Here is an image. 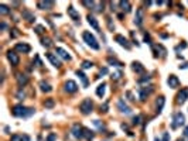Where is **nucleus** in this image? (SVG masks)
Here are the masks:
<instances>
[{
	"instance_id": "nucleus-1",
	"label": "nucleus",
	"mask_w": 188,
	"mask_h": 141,
	"mask_svg": "<svg viewBox=\"0 0 188 141\" xmlns=\"http://www.w3.org/2000/svg\"><path fill=\"white\" fill-rule=\"evenodd\" d=\"M13 114L16 117H30L34 114V109L33 107H26L23 104H17L13 107Z\"/></svg>"
},
{
	"instance_id": "nucleus-2",
	"label": "nucleus",
	"mask_w": 188,
	"mask_h": 141,
	"mask_svg": "<svg viewBox=\"0 0 188 141\" xmlns=\"http://www.w3.org/2000/svg\"><path fill=\"white\" fill-rule=\"evenodd\" d=\"M82 38H84V41L86 43L88 47H91L92 49H99V43H98V40L95 38L93 34H91L89 31H84Z\"/></svg>"
},
{
	"instance_id": "nucleus-3",
	"label": "nucleus",
	"mask_w": 188,
	"mask_h": 141,
	"mask_svg": "<svg viewBox=\"0 0 188 141\" xmlns=\"http://www.w3.org/2000/svg\"><path fill=\"white\" fill-rule=\"evenodd\" d=\"M81 109V113L82 114H91L92 113V109H93V103H92L91 99H85V100H82V103L79 106Z\"/></svg>"
},
{
	"instance_id": "nucleus-4",
	"label": "nucleus",
	"mask_w": 188,
	"mask_h": 141,
	"mask_svg": "<svg viewBox=\"0 0 188 141\" xmlns=\"http://www.w3.org/2000/svg\"><path fill=\"white\" fill-rule=\"evenodd\" d=\"M184 123H185V116H184L181 112H178V113H175V114H174V117H172L171 127H172V129H177V127L184 126Z\"/></svg>"
},
{
	"instance_id": "nucleus-5",
	"label": "nucleus",
	"mask_w": 188,
	"mask_h": 141,
	"mask_svg": "<svg viewBox=\"0 0 188 141\" xmlns=\"http://www.w3.org/2000/svg\"><path fill=\"white\" fill-rule=\"evenodd\" d=\"M153 89H154V87L151 86V85H150V86L140 87V89H139V100H140V102H144L146 99L149 98V95L153 92Z\"/></svg>"
},
{
	"instance_id": "nucleus-6",
	"label": "nucleus",
	"mask_w": 188,
	"mask_h": 141,
	"mask_svg": "<svg viewBox=\"0 0 188 141\" xmlns=\"http://www.w3.org/2000/svg\"><path fill=\"white\" fill-rule=\"evenodd\" d=\"M71 133H72V136L75 137L76 140L84 138V127H82V126H79V124H74V126H72Z\"/></svg>"
},
{
	"instance_id": "nucleus-7",
	"label": "nucleus",
	"mask_w": 188,
	"mask_h": 141,
	"mask_svg": "<svg viewBox=\"0 0 188 141\" xmlns=\"http://www.w3.org/2000/svg\"><path fill=\"white\" fill-rule=\"evenodd\" d=\"M143 20H144V10H143L141 7H139V9L136 10V16H134V24H136L137 27H140V26L143 24Z\"/></svg>"
},
{
	"instance_id": "nucleus-8",
	"label": "nucleus",
	"mask_w": 188,
	"mask_h": 141,
	"mask_svg": "<svg viewBox=\"0 0 188 141\" xmlns=\"http://www.w3.org/2000/svg\"><path fill=\"white\" fill-rule=\"evenodd\" d=\"M14 49H16L17 52H21V54H28V52L31 51V47L26 43H17Z\"/></svg>"
},
{
	"instance_id": "nucleus-9",
	"label": "nucleus",
	"mask_w": 188,
	"mask_h": 141,
	"mask_svg": "<svg viewBox=\"0 0 188 141\" xmlns=\"http://www.w3.org/2000/svg\"><path fill=\"white\" fill-rule=\"evenodd\" d=\"M115 41H116V43H119L122 47H124L126 49L132 48V44L129 43V40H127V38H124L123 35H120V34H118V35L115 37Z\"/></svg>"
},
{
	"instance_id": "nucleus-10",
	"label": "nucleus",
	"mask_w": 188,
	"mask_h": 141,
	"mask_svg": "<svg viewBox=\"0 0 188 141\" xmlns=\"http://www.w3.org/2000/svg\"><path fill=\"white\" fill-rule=\"evenodd\" d=\"M7 59L10 61V64L13 66H17L19 62H20V58H19V55H17L16 51H9V52H7Z\"/></svg>"
},
{
	"instance_id": "nucleus-11",
	"label": "nucleus",
	"mask_w": 188,
	"mask_h": 141,
	"mask_svg": "<svg viewBox=\"0 0 188 141\" xmlns=\"http://www.w3.org/2000/svg\"><path fill=\"white\" fill-rule=\"evenodd\" d=\"M187 99H188V87H184V89H181V92L177 95V103L184 104L187 102Z\"/></svg>"
},
{
	"instance_id": "nucleus-12",
	"label": "nucleus",
	"mask_w": 188,
	"mask_h": 141,
	"mask_svg": "<svg viewBox=\"0 0 188 141\" xmlns=\"http://www.w3.org/2000/svg\"><path fill=\"white\" fill-rule=\"evenodd\" d=\"M64 89H65V92H68V93H75L78 90V85L74 81H67L64 83Z\"/></svg>"
},
{
	"instance_id": "nucleus-13",
	"label": "nucleus",
	"mask_w": 188,
	"mask_h": 141,
	"mask_svg": "<svg viewBox=\"0 0 188 141\" xmlns=\"http://www.w3.org/2000/svg\"><path fill=\"white\" fill-rule=\"evenodd\" d=\"M118 109L122 112V113H124V114H130V113H132V109L126 104V102H124L123 99H119V100H118Z\"/></svg>"
},
{
	"instance_id": "nucleus-14",
	"label": "nucleus",
	"mask_w": 188,
	"mask_h": 141,
	"mask_svg": "<svg viewBox=\"0 0 188 141\" xmlns=\"http://www.w3.org/2000/svg\"><path fill=\"white\" fill-rule=\"evenodd\" d=\"M167 83H168V86L171 87V89H177V87L180 86V81H178V78L175 75H170V76H168Z\"/></svg>"
},
{
	"instance_id": "nucleus-15",
	"label": "nucleus",
	"mask_w": 188,
	"mask_h": 141,
	"mask_svg": "<svg viewBox=\"0 0 188 141\" xmlns=\"http://www.w3.org/2000/svg\"><path fill=\"white\" fill-rule=\"evenodd\" d=\"M28 83V76L26 73H19L17 75V85L20 87H24Z\"/></svg>"
},
{
	"instance_id": "nucleus-16",
	"label": "nucleus",
	"mask_w": 188,
	"mask_h": 141,
	"mask_svg": "<svg viewBox=\"0 0 188 141\" xmlns=\"http://www.w3.org/2000/svg\"><path fill=\"white\" fill-rule=\"evenodd\" d=\"M68 16L71 17V18H72V20H74V21H79L81 20V16H79V13H78V11L75 10V9H74V7H72V6H70V7H68Z\"/></svg>"
},
{
	"instance_id": "nucleus-17",
	"label": "nucleus",
	"mask_w": 188,
	"mask_h": 141,
	"mask_svg": "<svg viewBox=\"0 0 188 141\" xmlns=\"http://www.w3.org/2000/svg\"><path fill=\"white\" fill-rule=\"evenodd\" d=\"M54 1H38L37 3V7L38 9H41V10H51L54 7Z\"/></svg>"
},
{
	"instance_id": "nucleus-18",
	"label": "nucleus",
	"mask_w": 188,
	"mask_h": 141,
	"mask_svg": "<svg viewBox=\"0 0 188 141\" xmlns=\"http://www.w3.org/2000/svg\"><path fill=\"white\" fill-rule=\"evenodd\" d=\"M57 55L61 57V58L65 61H71V55L68 54V51H65V49L61 48V47H57Z\"/></svg>"
},
{
	"instance_id": "nucleus-19",
	"label": "nucleus",
	"mask_w": 188,
	"mask_h": 141,
	"mask_svg": "<svg viewBox=\"0 0 188 141\" xmlns=\"http://www.w3.org/2000/svg\"><path fill=\"white\" fill-rule=\"evenodd\" d=\"M47 58L50 59V62L53 64V66H55V68H61V62H59V59L55 57L54 54H51V52H48L47 54Z\"/></svg>"
},
{
	"instance_id": "nucleus-20",
	"label": "nucleus",
	"mask_w": 188,
	"mask_h": 141,
	"mask_svg": "<svg viewBox=\"0 0 188 141\" xmlns=\"http://www.w3.org/2000/svg\"><path fill=\"white\" fill-rule=\"evenodd\" d=\"M164 103H166V99H164V96H160V98L157 99V102H156V110H157V113H158V114L163 112Z\"/></svg>"
},
{
	"instance_id": "nucleus-21",
	"label": "nucleus",
	"mask_w": 188,
	"mask_h": 141,
	"mask_svg": "<svg viewBox=\"0 0 188 141\" xmlns=\"http://www.w3.org/2000/svg\"><path fill=\"white\" fill-rule=\"evenodd\" d=\"M86 18H88V23H89V26H91V27H93L95 30H96V31H99V23H98L96 18H95L93 16H91V14H88V17H86Z\"/></svg>"
},
{
	"instance_id": "nucleus-22",
	"label": "nucleus",
	"mask_w": 188,
	"mask_h": 141,
	"mask_svg": "<svg viewBox=\"0 0 188 141\" xmlns=\"http://www.w3.org/2000/svg\"><path fill=\"white\" fill-rule=\"evenodd\" d=\"M76 76L81 79V82H82V86L88 87V83H89V81H88V78H86L85 73H84L82 70H76Z\"/></svg>"
},
{
	"instance_id": "nucleus-23",
	"label": "nucleus",
	"mask_w": 188,
	"mask_h": 141,
	"mask_svg": "<svg viewBox=\"0 0 188 141\" xmlns=\"http://www.w3.org/2000/svg\"><path fill=\"white\" fill-rule=\"evenodd\" d=\"M40 89H41V92H44V93H50L51 90H53L51 85H50L48 82H45V81L40 82Z\"/></svg>"
},
{
	"instance_id": "nucleus-24",
	"label": "nucleus",
	"mask_w": 188,
	"mask_h": 141,
	"mask_svg": "<svg viewBox=\"0 0 188 141\" xmlns=\"http://www.w3.org/2000/svg\"><path fill=\"white\" fill-rule=\"evenodd\" d=\"M119 6H120V9H122L124 13H130V10H132V6H130L129 1L122 0V1H119Z\"/></svg>"
},
{
	"instance_id": "nucleus-25",
	"label": "nucleus",
	"mask_w": 188,
	"mask_h": 141,
	"mask_svg": "<svg viewBox=\"0 0 188 141\" xmlns=\"http://www.w3.org/2000/svg\"><path fill=\"white\" fill-rule=\"evenodd\" d=\"M132 69H133L134 72H137V73H143V72H144V66L141 65L140 62H133V64H132Z\"/></svg>"
},
{
	"instance_id": "nucleus-26",
	"label": "nucleus",
	"mask_w": 188,
	"mask_h": 141,
	"mask_svg": "<svg viewBox=\"0 0 188 141\" xmlns=\"http://www.w3.org/2000/svg\"><path fill=\"white\" fill-rule=\"evenodd\" d=\"M93 137H95L93 131H91L89 129H85V127H84V138H85L86 141H92Z\"/></svg>"
},
{
	"instance_id": "nucleus-27",
	"label": "nucleus",
	"mask_w": 188,
	"mask_h": 141,
	"mask_svg": "<svg viewBox=\"0 0 188 141\" xmlns=\"http://www.w3.org/2000/svg\"><path fill=\"white\" fill-rule=\"evenodd\" d=\"M105 89H106V83H105V82H102V83L96 87V95L99 98H103V96H105Z\"/></svg>"
},
{
	"instance_id": "nucleus-28",
	"label": "nucleus",
	"mask_w": 188,
	"mask_h": 141,
	"mask_svg": "<svg viewBox=\"0 0 188 141\" xmlns=\"http://www.w3.org/2000/svg\"><path fill=\"white\" fill-rule=\"evenodd\" d=\"M23 17L26 18L27 21H30V23H33L34 20H36V16H34L30 10H24V11H23Z\"/></svg>"
},
{
	"instance_id": "nucleus-29",
	"label": "nucleus",
	"mask_w": 188,
	"mask_h": 141,
	"mask_svg": "<svg viewBox=\"0 0 188 141\" xmlns=\"http://www.w3.org/2000/svg\"><path fill=\"white\" fill-rule=\"evenodd\" d=\"M154 48L157 49V52L160 51V57H161V58H166V55H167V49L164 48V47H163L161 44H157V45L154 47Z\"/></svg>"
},
{
	"instance_id": "nucleus-30",
	"label": "nucleus",
	"mask_w": 188,
	"mask_h": 141,
	"mask_svg": "<svg viewBox=\"0 0 188 141\" xmlns=\"http://www.w3.org/2000/svg\"><path fill=\"white\" fill-rule=\"evenodd\" d=\"M103 7H105V4H103L102 1H95V7H93V10L98 11V13H102Z\"/></svg>"
},
{
	"instance_id": "nucleus-31",
	"label": "nucleus",
	"mask_w": 188,
	"mask_h": 141,
	"mask_svg": "<svg viewBox=\"0 0 188 141\" xmlns=\"http://www.w3.org/2000/svg\"><path fill=\"white\" fill-rule=\"evenodd\" d=\"M151 79V76L150 75H144L143 78H139L137 79V83H140V85H143V83H147V82Z\"/></svg>"
},
{
	"instance_id": "nucleus-32",
	"label": "nucleus",
	"mask_w": 188,
	"mask_h": 141,
	"mask_svg": "<svg viewBox=\"0 0 188 141\" xmlns=\"http://www.w3.org/2000/svg\"><path fill=\"white\" fill-rule=\"evenodd\" d=\"M41 44H43V45H44V47H45V48H50V47L53 45V43H51V40H50L48 37L43 38V40H41Z\"/></svg>"
},
{
	"instance_id": "nucleus-33",
	"label": "nucleus",
	"mask_w": 188,
	"mask_h": 141,
	"mask_svg": "<svg viewBox=\"0 0 188 141\" xmlns=\"http://www.w3.org/2000/svg\"><path fill=\"white\" fill-rule=\"evenodd\" d=\"M107 62H109L110 65H115V66H122V65H123L122 62H119V61L115 59V58H107Z\"/></svg>"
},
{
	"instance_id": "nucleus-34",
	"label": "nucleus",
	"mask_w": 188,
	"mask_h": 141,
	"mask_svg": "<svg viewBox=\"0 0 188 141\" xmlns=\"http://www.w3.org/2000/svg\"><path fill=\"white\" fill-rule=\"evenodd\" d=\"M10 13V9L7 7V6H4V4H0V14H9Z\"/></svg>"
},
{
	"instance_id": "nucleus-35",
	"label": "nucleus",
	"mask_w": 188,
	"mask_h": 141,
	"mask_svg": "<svg viewBox=\"0 0 188 141\" xmlns=\"http://www.w3.org/2000/svg\"><path fill=\"white\" fill-rule=\"evenodd\" d=\"M54 104H55V102H54V99H47V100L44 102V106H45V107H48V109L54 107Z\"/></svg>"
},
{
	"instance_id": "nucleus-36",
	"label": "nucleus",
	"mask_w": 188,
	"mask_h": 141,
	"mask_svg": "<svg viewBox=\"0 0 188 141\" xmlns=\"http://www.w3.org/2000/svg\"><path fill=\"white\" fill-rule=\"evenodd\" d=\"M16 98L19 99V100H23V99L26 98V93H24V90H23V87H20V90H19V92H17Z\"/></svg>"
},
{
	"instance_id": "nucleus-37",
	"label": "nucleus",
	"mask_w": 188,
	"mask_h": 141,
	"mask_svg": "<svg viewBox=\"0 0 188 141\" xmlns=\"http://www.w3.org/2000/svg\"><path fill=\"white\" fill-rule=\"evenodd\" d=\"M93 124L96 126L98 129H99V130L102 131V130H105V129H106V127H105V124H103V123H101V121H99V120H93Z\"/></svg>"
},
{
	"instance_id": "nucleus-38",
	"label": "nucleus",
	"mask_w": 188,
	"mask_h": 141,
	"mask_svg": "<svg viewBox=\"0 0 188 141\" xmlns=\"http://www.w3.org/2000/svg\"><path fill=\"white\" fill-rule=\"evenodd\" d=\"M92 66H93V64H92L91 61H84V62H82V68H84V69H89Z\"/></svg>"
},
{
	"instance_id": "nucleus-39",
	"label": "nucleus",
	"mask_w": 188,
	"mask_h": 141,
	"mask_svg": "<svg viewBox=\"0 0 188 141\" xmlns=\"http://www.w3.org/2000/svg\"><path fill=\"white\" fill-rule=\"evenodd\" d=\"M106 23H107L109 30H110V31H115V24H112V18H110V17H107L106 18Z\"/></svg>"
},
{
	"instance_id": "nucleus-40",
	"label": "nucleus",
	"mask_w": 188,
	"mask_h": 141,
	"mask_svg": "<svg viewBox=\"0 0 188 141\" xmlns=\"http://www.w3.org/2000/svg\"><path fill=\"white\" fill-rule=\"evenodd\" d=\"M112 79H115V81H118V79H120L122 78V72L120 70H118V72H115V73H112V76H110Z\"/></svg>"
},
{
	"instance_id": "nucleus-41",
	"label": "nucleus",
	"mask_w": 188,
	"mask_h": 141,
	"mask_svg": "<svg viewBox=\"0 0 188 141\" xmlns=\"http://www.w3.org/2000/svg\"><path fill=\"white\" fill-rule=\"evenodd\" d=\"M57 140V134L55 133H50L48 137H47V141H55Z\"/></svg>"
},
{
	"instance_id": "nucleus-42",
	"label": "nucleus",
	"mask_w": 188,
	"mask_h": 141,
	"mask_svg": "<svg viewBox=\"0 0 188 141\" xmlns=\"http://www.w3.org/2000/svg\"><path fill=\"white\" fill-rule=\"evenodd\" d=\"M82 4L86 6V7H91V9H93V7H95V1H82Z\"/></svg>"
},
{
	"instance_id": "nucleus-43",
	"label": "nucleus",
	"mask_w": 188,
	"mask_h": 141,
	"mask_svg": "<svg viewBox=\"0 0 188 141\" xmlns=\"http://www.w3.org/2000/svg\"><path fill=\"white\" fill-rule=\"evenodd\" d=\"M44 31H45V28H44L43 26H37V27H36V33L37 34H43Z\"/></svg>"
},
{
	"instance_id": "nucleus-44",
	"label": "nucleus",
	"mask_w": 188,
	"mask_h": 141,
	"mask_svg": "<svg viewBox=\"0 0 188 141\" xmlns=\"http://www.w3.org/2000/svg\"><path fill=\"white\" fill-rule=\"evenodd\" d=\"M11 141H21V136H19V134L11 136Z\"/></svg>"
},
{
	"instance_id": "nucleus-45",
	"label": "nucleus",
	"mask_w": 188,
	"mask_h": 141,
	"mask_svg": "<svg viewBox=\"0 0 188 141\" xmlns=\"http://www.w3.org/2000/svg\"><path fill=\"white\" fill-rule=\"evenodd\" d=\"M101 112H102V113H106V112H107V102L101 106Z\"/></svg>"
},
{
	"instance_id": "nucleus-46",
	"label": "nucleus",
	"mask_w": 188,
	"mask_h": 141,
	"mask_svg": "<svg viewBox=\"0 0 188 141\" xmlns=\"http://www.w3.org/2000/svg\"><path fill=\"white\" fill-rule=\"evenodd\" d=\"M144 41L147 44H151V40H150V35L149 34H144Z\"/></svg>"
},
{
	"instance_id": "nucleus-47",
	"label": "nucleus",
	"mask_w": 188,
	"mask_h": 141,
	"mask_svg": "<svg viewBox=\"0 0 188 141\" xmlns=\"http://www.w3.org/2000/svg\"><path fill=\"white\" fill-rule=\"evenodd\" d=\"M133 124H140V116H136L133 119Z\"/></svg>"
},
{
	"instance_id": "nucleus-48",
	"label": "nucleus",
	"mask_w": 188,
	"mask_h": 141,
	"mask_svg": "<svg viewBox=\"0 0 188 141\" xmlns=\"http://www.w3.org/2000/svg\"><path fill=\"white\" fill-rule=\"evenodd\" d=\"M163 141H170V136H168V133H164V134H163Z\"/></svg>"
},
{
	"instance_id": "nucleus-49",
	"label": "nucleus",
	"mask_w": 188,
	"mask_h": 141,
	"mask_svg": "<svg viewBox=\"0 0 188 141\" xmlns=\"http://www.w3.org/2000/svg\"><path fill=\"white\" fill-rule=\"evenodd\" d=\"M21 141H30V137L27 136V134H23V136H21Z\"/></svg>"
},
{
	"instance_id": "nucleus-50",
	"label": "nucleus",
	"mask_w": 188,
	"mask_h": 141,
	"mask_svg": "<svg viewBox=\"0 0 188 141\" xmlns=\"http://www.w3.org/2000/svg\"><path fill=\"white\" fill-rule=\"evenodd\" d=\"M126 96H127V98H129V100H132V102L134 100V99H133V95H132V92H127V93H126Z\"/></svg>"
},
{
	"instance_id": "nucleus-51",
	"label": "nucleus",
	"mask_w": 188,
	"mask_h": 141,
	"mask_svg": "<svg viewBox=\"0 0 188 141\" xmlns=\"http://www.w3.org/2000/svg\"><path fill=\"white\" fill-rule=\"evenodd\" d=\"M184 48H187V44H185V43H183L181 45H178V47H177V49H184Z\"/></svg>"
},
{
	"instance_id": "nucleus-52",
	"label": "nucleus",
	"mask_w": 188,
	"mask_h": 141,
	"mask_svg": "<svg viewBox=\"0 0 188 141\" xmlns=\"http://www.w3.org/2000/svg\"><path fill=\"white\" fill-rule=\"evenodd\" d=\"M185 68H188V62H185L184 65H180V69H185Z\"/></svg>"
},
{
	"instance_id": "nucleus-53",
	"label": "nucleus",
	"mask_w": 188,
	"mask_h": 141,
	"mask_svg": "<svg viewBox=\"0 0 188 141\" xmlns=\"http://www.w3.org/2000/svg\"><path fill=\"white\" fill-rule=\"evenodd\" d=\"M184 136H185V137H188V126L185 127V130H184Z\"/></svg>"
},
{
	"instance_id": "nucleus-54",
	"label": "nucleus",
	"mask_w": 188,
	"mask_h": 141,
	"mask_svg": "<svg viewBox=\"0 0 188 141\" xmlns=\"http://www.w3.org/2000/svg\"><path fill=\"white\" fill-rule=\"evenodd\" d=\"M101 73H107V68H103V69H101Z\"/></svg>"
},
{
	"instance_id": "nucleus-55",
	"label": "nucleus",
	"mask_w": 188,
	"mask_h": 141,
	"mask_svg": "<svg viewBox=\"0 0 188 141\" xmlns=\"http://www.w3.org/2000/svg\"><path fill=\"white\" fill-rule=\"evenodd\" d=\"M0 27H1V30H6V27H7V26H6L4 23H1V26H0Z\"/></svg>"
},
{
	"instance_id": "nucleus-56",
	"label": "nucleus",
	"mask_w": 188,
	"mask_h": 141,
	"mask_svg": "<svg viewBox=\"0 0 188 141\" xmlns=\"http://www.w3.org/2000/svg\"><path fill=\"white\" fill-rule=\"evenodd\" d=\"M154 141H161V140H160V138H158V137H156V140H154Z\"/></svg>"
},
{
	"instance_id": "nucleus-57",
	"label": "nucleus",
	"mask_w": 188,
	"mask_h": 141,
	"mask_svg": "<svg viewBox=\"0 0 188 141\" xmlns=\"http://www.w3.org/2000/svg\"><path fill=\"white\" fill-rule=\"evenodd\" d=\"M177 141H184V140H181V138H178V140Z\"/></svg>"
}]
</instances>
